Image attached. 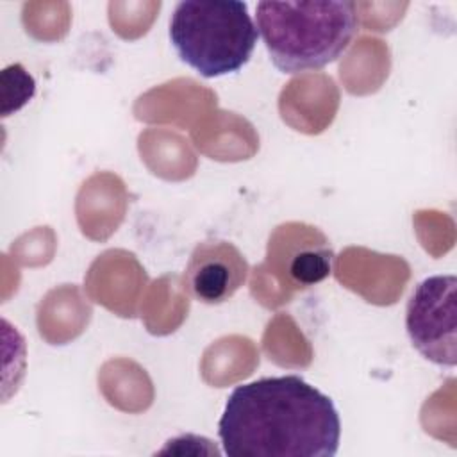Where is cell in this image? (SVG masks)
<instances>
[{
	"instance_id": "1",
	"label": "cell",
	"mask_w": 457,
	"mask_h": 457,
	"mask_svg": "<svg viewBox=\"0 0 457 457\" xmlns=\"http://www.w3.org/2000/svg\"><path fill=\"white\" fill-rule=\"evenodd\" d=\"M230 457H334L341 421L334 402L298 375L237 386L218 423Z\"/></svg>"
},
{
	"instance_id": "3",
	"label": "cell",
	"mask_w": 457,
	"mask_h": 457,
	"mask_svg": "<svg viewBox=\"0 0 457 457\" xmlns=\"http://www.w3.org/2000/svg\"><path fill=\"white\" fill-rule=\"evenodd\" d=\"M257 37L248 5L237 0L179 2L170 20L177 55L205 79L239 71L250 61Z\"/></svg>"
},
{
	"instance_id": "2",
	"label": "cell",
	"mask_w": 457,
	"mask_h": 457,
	"mask_svg": "<svg viewBox=\"0 0 457 457\" xmlns=\"http://www.w3.org/2000/svg\"><path fill=\"white\" fill-rule=\"evenodd\" d=\"M257 32L282 73L321 70L334 62L357 32L355 4L346 0L259 2Z\"/></svg>"
},
{
	"instance_id": "6",
	"label": "cell",
	"mask_w": 457,
	"mask_h": 457,
	"mask_svg": "<svg viewBox=\"0 0 457 457\" xmlns=\"http://www.w3.org/2000/svg\"><path fill=\"white\" fill-rule=\"evenodd\" d=\"M36 93V80L21 64H11L2 71V116L21 109Z\"/></svg>"
},
{
	"instance_id": "5",
	"label": "cell",
	"mask_w": 457,
	"mask_h": 457,
	"mask_svg": "<svg viewBox=\"0 0 457 457\" xmlns=\"http://www.w3.org/2000/svg\"><path fill=\"white\" fill-rule=\"evenodd\" d=\"M248 264L243 253L227 241H205L196 245L186 268L189 293L204 303L228 300L246 280Z\"/></svg>"
},
{
	"instance_id": "7",
	"label": "cell",
	"mask_w": 457,
	"mask_h": 457,
	"mask_svg": "<svg viewBox=\"0 0 457 457\" xmlns=\"http://www.w3.org/2000/svg\"><path fill=\"white\" fill-rule=\"evenodd\" d=\"M332 252L327 248L300 250L293 255L289 264L291 278L300 286H312L330 275Z\"/></svg>"
},
{
	"instance_id": "4",
	"label": "cell",
	"mask_w": 457,
	"mask_h": 457,
	"mask_svg": "<svg viewBox=\"0 0 457 457\" xmlns=\"http://www.w3.org/2000/svg\"><path fill=\"white\" fill-rule=\"evenodd\" d=\"M405 328L412 346L430 362L457 364V278L434 275L421 280L407 302Z\"/></svg>"
}]
</instances>
